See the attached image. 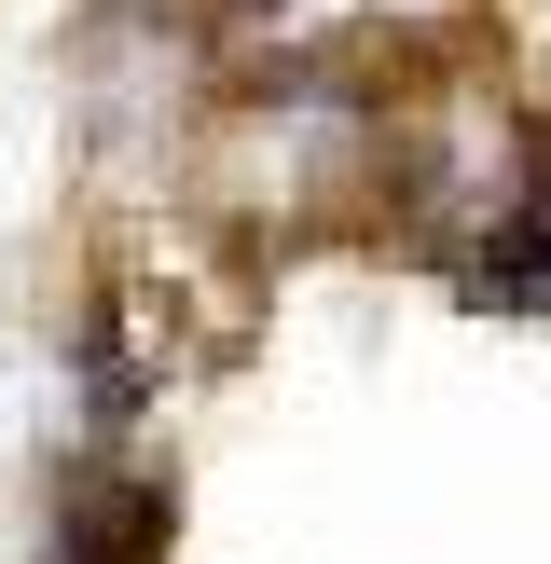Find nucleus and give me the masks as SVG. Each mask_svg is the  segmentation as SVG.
Returning a JSON list of instances; mask_svg holds the SVG:
<instances>
[{
    "instance_id": "f257e3e1",
    "label": "nucleus",
    "mask_w": 551,
    "mask_h": 564,
    "mask_svg": "<svg viewBox=\"0 0 551 564\" xmlns=\"http://www.w3.org/2000/svg\"><path fill=\"white\" fill-rule=\"evenodd\" d=\"M152 551V496H97V523H69V564H125Z\"/></svg>"
}]
</instances>
